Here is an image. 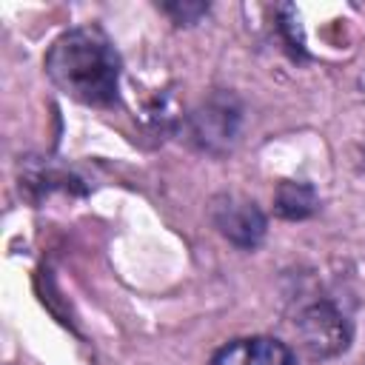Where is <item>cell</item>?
I'll return each instance as SVG.
<instances>
[{"label":"cell","mask_w":365,"mask_h":365,"mask_svg":"<svg viewBox=\"0 0 365 365\" xmlns=\"http://www.w3.org/2000/svg\"><path fill=\"white\" fill-rule=\"evenodd\" d=\"M177 26H194V23H200V17H205L208 14V3H191V0H177V3H163L160 6Z\"/></svg>","instance_id":"ba28073f"},{"label":"cell","mask_w":365,"mask_h":365,"mask_svg":"<svg viewBox=\"0 0 365 365\" xmlns=\"http://www.w3.org/2000/svg\"><path fill=\"white\" fill-rule=\"evenodd\" d=\"M211 222L231 245L242 251H254L268 231V220L259 205L237 194H217L211 200Z\"/></svg>","instance_id":"277c9868"},{"label":"cell","mask_w":365,"mask_h":365,"mask_svg":"<svg viewBox=\"0 0 365 365\" xmlns=\"http://www.w3.org/2000/svg\"><path fill=\"white\" fill-rule=\"evenodd\" d=\"M319 208V194L305 180H282L274 191V214L282 220H308Z\"/></svg>","instance_id":"8992f818"},{"label":"cell","mask_w":365,"mask_h":365,"mask_svg":"<svg viewBox=\"0 0 365 365\" xmlns=\"http://www.w3.org/2000/svg\"><path fill=\"white\" fill-rule=\"evenodd\" d=\"M43 68L66 97L83 106L106 108L120 97L123 60L100 26H77L63 31L48 46Z\"/></svg>","instance_id":"6da1fadb"},{"label":"cell","mask_w":365,"mask_h":365,"mask_svg":"<svg viewBox=\"0 0 365 365\" xmlns=\"http://www.w3.org/2000/svg\"><path fill=\"white\" fill-rule=\"evenodd\" d=\"M294 331L299 336V345L314 359H328L342 354L351 345V334H354L348 314L328 297H317L305 302L297 311Z\"/></svg>","instance_id":"7a4b0ae2"},{"label":"cell","mask_w":365,"mask_h":365,"mask_svg":"<svg viewBox=\"0 0 365 365\" xmlns=\"http://www.w3.org/2000/svg\"><path fill=\"white\" fill-rule=\"evenodd\" d=\"M279 11V23H277V29H279V34H282V43H285V48L291 51V57L294 60H305V43H302V34H299V17H297V9L294 6H279L277 9Z\"/></svg>","instance_id":"52a82bcc"},{"label":"cell","mask_w":365,"mask_h":365,"mask_svg":"<svg viewBox=\"0 0 365 365\" xmlns=\"http://www.w3.org/2000/svg\"><path fill=\"white\" fill-rule=\"evenodd\" d=\"M211 365H297V354L274 336H240L220 345Z\"/></svg>","instance_id":"5b68a950"},{"label":"cell","mask_w":365,"mask_h":365,"mask_svg":"<svg viewBox=\"0 0 365 365\" xmlns=\"http://www.w3.org/2000/svg\"><path fill=\"white\" fill-rule=\"evenodd\" d=\"M242 125V103L231 91H214L188 114V140L214 157L234 148Z\"/></svg>","instance_id":"3957f363"}]
</instances>
